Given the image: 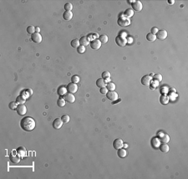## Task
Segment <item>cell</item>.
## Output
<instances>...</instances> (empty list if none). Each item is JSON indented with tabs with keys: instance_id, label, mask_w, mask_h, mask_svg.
Segmentation results:
<instances>
[{
	"instance_id": "6da1fadb",
	"label": "cell",
	"mask_w": 188,
	"mask_h": 179,
	"mask_svg": "<svg viewBox=\"0 0 188 179\" xmlns=\"http://www.w3.org/2000/svg\"><path fill=\"white\" fill-rule=\"evenodd\" d=\"M35 121L33 118L29 116L24 117L22 118L21 121H20V127H22V129L26 132H30L33 131L35 127Z\"/></svg>"
},
{
	"instance_id": "7a4b0ae2",
	"label": "cell",
	"mask_w": 188,
	"mask_h": 179,
	"mask_svg": "<svg viewBox=\"0 0 188 179\" xmlns=\"http://www.w3.org/2000/svg\"><path fill=\"white\" fill-rule=\"evenodd\" d=\"M115 43H117L118 46L125 47L127 44V40L123 35H119L115 38Z\"/></svg>"
},
{
	"instance_id": "3957f363",
	"label": "cell",
	"mask_w": 188,
	"mask_h": 179,
	"mask_svg": "<svg viewBox=\"0 0 188 179\" xmlns=\"http://www.w3.org/2000/svg\"><path fill=\"white\" fill-rule=\"evenodd\" d=\"M117 23L120 26H122V27H126V26H128L130 24V19L125 16H121L120 18H119Z\"/></svg>"
},
{
	"instance_id": "277c9868",
	"label": "cell",
	"mask_w": 188,
	"mask_h": 179,
	"mask_svg": "<svg viewBox=\"0 0 188 179\" xmlns=\"http://www.w3.org/2000/svg\"><path fill=\"white\" fill-rule=\"evenodd\" d=\"M106 97L109 100L114 102V101L118 99V93H116L115 91H109L108 93H106Z\"/></svg>"
},
{
	"instance_id": "5b68a950",
	"label": "cell",
	"mask_w": 188,
	"mask_h": 179,
	"mask_svg": "<svg viewBox=\"0 0 188 179\" xmlns=\"http://www.w3.org/2000/svg\"><path fill=\"white\" fill-rule=\"evenodd\" d=\"M16 111H17V113H18V115H20V116H24V115L26 113V112H27V107H26V106L24 105V104H18Z\"/></svg>"
},
{
	"instance_id": "8992f818",
	"label": "cell",
	"mask_w": 188,
	"mask_h": 179,
	"mask_svg": "<svg viewBox=\"0 0 188 179\" xmlns=\"http://www.w3.org/2000/svg\"><path fill=\"white\" fill-rule=\"evenodd\" d=\"M31 39L34 43H40L42 42V36L39 33H34L31 35Z\"/></svg>"
},
{
	"instance_id": "52a82bcc",
	"label": "cell",
	"mask_w": 188,
	"mask_h": 179,
	"mask_svg": "<svg viewBox=\"0 0 188 179\" xmlns=\"http://www.w3.org/2000/svg\"><path fill=\"white\" fill-rule=\"evenodd\" d=\"M90 47L91 49H94V50H98V49H100V47H101V42L99 41V39H94L93 41L90 42Z\"/></svg>"
},
{
	"instance_id": "ba28073f",
	"label": "cell",
	"mask_w": 188,
	"mask_h": 179,
	"mask_svg": "<svg viewBox=\"0 0 188 179\" xmlns=\"http://www.w3.org/2000/svg\"><path fill=\"white\" fill-rule=\"evenodd\" d=\"M123 146H124L123 140L120 139V138H117V139H115L113 142V147H114V148L116 149V150H118V149H120V148H122Z\"/></svg>"
},
{
	"instance_id": "9c48e42d",
	"label": "cell",
	"mask_w": 188,
	"mask_h": 179,
	"mask_svg": "<svg viewBox=\"0 0 188 179\" xmlns=\"http://www.w3.org/2000/svg\"><path fill=\"white\" fill-rule=\"evenodd\" d=\"M66 88H67L68 93H75L76 92H77V90H78V86H77L76 83H73V82H71V83H69V84H68V86L66 87Z\"/></svg>"
},
{
	"instance_id": "30bf717a",
	"label": "cell",
	"mask_w": 188,
	"mask_h": 179,
	"mask_svg": "<svg viewBox=\"0 0 188 179\" xmlns=\"http://www.w3.org/2000/svg\"><path fill=\"white\" fill-rule=\"evenodd\" d=\"M167 35H168V33H167V30H160L158 31V33L156 34V38H158V39L160 40H164L167 38Z\"/></svg>"
},
{
	"instance_id": "8fae6325",
	"label": "cell",
	"mask_w": 188,
	"mask_h": 179,
	"mask_svg": "<svg viewBox=\"0 0 188 179\" xmlns=\"http://www.w3.org/2000/svg\"><path fill=\"white\" fill-rule=\"evenodd\" d=\"M64 98L65 102H68L69 103H73V102H74V101H75L74 95L70 93H66V94H64Z\"/></svg>"
},
{
	"instance_id": "7c38bea8",
	"label": "cell",
	"mask_w": 188,
	"mask_h": 179,
	"mask_svg": "<svg viewBox=\"0 0 188 179\" xmlns=\"http://www.w3.org/2000/svg\"><path fill=\"white\" fill-rule=\"evenodd\" d=\"M16 153L18 157H20L21 158H24V157H26V155H27V151H26L25 147H20L16 150Z\"/></svg>"
},
{
	"instance_id": "4fadbf2b",
	"label": "cell",
	"mask_w": 188,
	"mask_h": 179,
	"mask_svg": "<svg viewBox=\"0 0 188 179\" xmlns=\"http://www.w3.org/2000/svg\"><path fill=\"white\" fill-rule=\"evenodd\" d=\"M151 80H152V78L150 75H145L144 77H142L141 82V83H142L143 85H145V86H150Z\"/></svg>"
},
{
	"instance_id": "5bb4252c",
	"label": "cell",
	"mask_w": 188,
	"mask_h": 179,
	"mask_svg": "<svg viewBox=\"0 0 188 179\" xmlns=\"http://www.w3.org/2000/svg\"><path fill=\"white\" fill-rule=\"evenodd\" d=\"M62 125H63V121H62L61 118H56V119H54V121L53 122V127L54 129H58L61 128Z\"/></svg>"
},
{
	"instance_id": "9a60e30c",
	"label": "cell",
	"mask_w": 188,
	"mask_h": 179,
	"mask_svg": "<svg viewBox=\"0 0 188 179\" xmlns=\"http://www.w3.org/2000/svg\"><path fill=\"white\" fill-rule=\"evenodd\" d=\"M131 5L135 11L139 12V11L142 10L143 5H142V4H141V2H140V1H134V2L131 4Z\"/></svg>"
},
{
	"instance_id": "2e32d148",
	"label": "cell",
	"mask_w": 188,
	"mask_h": 179,
	"mask_svg": "<svg viewBox=\"0 0 188 179\" xmlns=\"http://www.w3.org/2000/svg\"><path fill=\"white\" fill-rule=\"evenodd\" d=\"M63 18L66 21H69L73 18V13L71 11H64V13H63Z\"/></svg>"
},
{
	"instance_id": "e0dca14e",
	"label": "cell",
	"mask_w": 188,
	"mask_h": 179,
	"mask_svg": "<svg viewBox=\"0 0 188 179\" xmlns=\"http://www.w3.org/2000/svg\"><path fill=\"white\" fill-rule=\"evenodd\" d=\"M126 154H127V152L126 150H125V148H120L118 149V152H117V155L119 158H124L126 157Z\"/></svg>"
},
{
	"instance_id": "ac0fdd59",
	"label": "cell",
	"mask_w": 188,
	"mask_h": 179,
	"mask_svg": "<svg viewBox=\"0 0 188 179\" xmlns=\"http://www.w3.org/2000/svg\"><path fill=\"white\" fill-rule=\"evenodd\" d=\"M96 85H97V87H99V88H105V87H106V82H105V79H103L101 77V78L97 79V81H96Z\"/></svg>"
},
{
	"instance_id": "d6986e66",
	"label": "cell",
	"mask_w": 188,
	"mask_h": 179,
	"mask_svg": "<svg viewBox=\"0 0 188 179\" xmlns=\"http://www.w3.org/2000/svg\"><path fill=\"white\" fill-rule=\"evenodd\" d=\"M160 102H161V104L163 105H166L169 102V97L167 96V95H161V97H160Z\"/></svg>"
},
{
	"instance_id": "ffe728a7",
	"label": "cell",
	"mask_w": 188,
	"mask_h": 179,
	"mask_svg": "<svg viewBox=\"0 0 188 179\" xmlns=\"http://www.w3.org/2000/svg\"><path fill=\"white\" fill-rule=\"evenodd\" d=\"M80 45H83V46H87L88 44H90V39L87 37H82L81 38H80Z\"/></svg>"
},
{
	"instance_id": "44dd1931",
	"label": "cell",
	"mask_w": 188,
	"mask_h": 179,
	"mask_svg": "<svg viewBox=\"0 0 188 179\" xmlns=\"http://www.w3.org/2000/svg\"><path fill=\"white\" fill-rule=\"evenodd\" d=\"M10 160H11V162L13 163H18L20 162V160H21V158L18 157V155H11Z\"/></svg>"
},
{
	"instance_id": "7402d4cb",
	"label": "cell",
	"mask_w": 188,
	"mask_h": 179,
	"mask_svg": "<svg viewBox=\"0 0 188 179\" xmlns=\"http://www.w3.org/2000/svg\"><path fill=\"white\" fill-rule=\"evenodd\" d=\"M133 14H134V10H133V9H131V8L126 9V10L125 11V13H124L125 17H126V18H128L133 16Z\"/></svg>"
},
{
	"instance_id": "603a6c76",
	"label": "cell",
	"mask_w": 188,
	"mask_h": 179,
	"mask_svg": "<svg viewBox=\"0 0 188 179\" xmlns=\"http://www.w3.org/2000/svg\"><path fill=\"white\" fill-rule=\"evenodd\" d=\"M160 149H161V151L162 152H168L169 150H170V147H169V146L167 145V143H163V144H161L160 146Z\"/></svg>"
},
{
	"instance_id": "cb8c5ba5",
	"label": "cell",
	"mask_w": 188,
	"mask_h": 179,
	"mask_svg": "<svg viewBox=\"0 0 188 179\" xmlns=\"http://www.w3.org/2000/svg\"><path fill=\"white\" fill-rule=\"evenodd\" d=\"M106 88L109 91H115V85L113 82H110L108 83H106Z\"/></svg>"
},
{
	"instance_id": "d4e9b609",
	"label": "cell",
	"mask_w": 188,
	"mask_h": 179,
	"mask_svg": "<svg viewBox=\"0 0 188 179\" xmlns=\"http://www.w3.org/2000/svg\"><path fill=\"white\" fill-rule=\"evenodd\" d=\"M158 85H159V82H158V81H156V80L151 81V82H150V89L155 90L158 87Z\"/></svg>"
},
{
	"instance_id": "484cf974",
	"label": "cell",
	"mask_w": 188,
	"mask_h": 179,
	"mask_svg": "<svg viewBox=\"0 0 188 179\" xmlns=\"http://www.w3.org/2000/svg\"><path fill=\"white\" fill-rule=\"evenodd\" d=\"M66 93H67V88H64V87H60L58 89V93L59 95H60V96H62V95H64L66 94Z\"/></svg>"
},
{
	"instance_id": "4316f807",
	"label": "cell",
	"mask_w": 188,
	"mask_h": 179,
	"mask_svg": "<svg viewBox=\"0 0 188 179\" xmlns=\"http://www.w3.org/2000/svg\"><path fill=\"white\" fill-rule=\"evenodd\" d=\"M16 102L18 104H24V102H25V98H24L22 95H19V96H18L16 98Z\"/></svg>"
},
{
	"instance_id": "83f0119b",
	"label": "cell",
	"mask_w": 188,
	"mask_h": 179,
	"mask_svg": "<svg viewBox=\"0 0 188 179\" xmlns=\"http://www.w3.org/2000/svg\"><path fill=\"white\" fill-rule=\"evenodd\" d=\"M99 40L101 42V43H106L108 42V36L105 35V34H103V35L99 37Z\"/></svg>"
},
{
	"instance_id": "f1b7e54d",
	"label": "cell",
	"mask_w": 188,
	"mask_h": 179,
	"mask_svg": "<svg viewBox=\"0 0 188 179\" xmlns=\"http://www.w3.org/2000/svg\"><path fill=\"white\" fill-rule=\"evenodd\" d=\"M80 45V40L77 39V38H75V39H73L72 41H71V46H72L73 48H78Z\"/></svg>"
},
{
	"instance_id": "f546056e",
	"label": "cell",
	"mask_w": 188,
	"mask_h": 179,
	"mask_svg": "<svg viewBox=\"0 0 188 179\" xmlns=\"http://www.w3.org/2000/svg\"><path fill=\"white\" fill-rule=\"evenodd\" d=\"M146 39L148 40V41L153 42L156 39V36L154 35V34H152V33H148L146 35Z\"/></svg>"
},
{
	"instance_id": "4dcf8cb0",
	"label": "cell",
	"mask_w": 188,
	"mask_h": 179,
	"mask_svg": "<svg viewBox=\"0 0 188 179\" xmlns=\"http://www.w3.org/2000/svg\"><path fill=\"white\" fill-rule=\"evenodd\" d=\"M57 104H58L59 107H63L65 105V100H64V98H60L58 99V101H57Z\"/></svg>"
},
{
	"instance_id": "1f68e13d",
	"label": "cell",
	"mask_w": 188,
	"mask_h": 179,
	"mask_svg": "<svg viewBox=\"0 0 188 179\" xmlns=\"http://www.w3.org/2000/svg\"><path fill=\"white\" fill-rule=\"evenodd\" d=\"M9 107L11 110L17 109V107H18V103H17L16 102H11L9 104Z\"/></svg>"
},
{
	"instance_id": "d6a6232c",
	"label": "cell",
	"mask_w": 188,
	"mask_h": 179,
	"mask_svg": "<svg viewBox=\"0 0 188 179\" xmlns=\"http://www.w3.org/2000/svg\"><path fill=\"white\" fill-rule=\"evenodd\" d=\"M101 77L103 79H107V78H110V73L108 71H105L102 73Z\"/></svg>"
},
{
	"instance_id": "836d02e7",
	"label": "cell",
	"mask_w": 188,
	"mask_h": 179,
	"mask_svg": "<svg viewBox=\"0 0 188 179\" xmlns=\"http://www.w3.org/2000/svg\"><path fill=\"white\" fill-rule=\"evenodd\" d=\"M161 141L163 143H168L170 141V137L168 135H164V136H162V138H161Z\"/></svg>"
},
{
	"instance_id": "e575fe53",
	"label": "cell",
	"mask_w": 188,
	"mask_h": 179,
	"mask_svg": "<svg viewBox=\"0 0 188 179\" xmlns=\"http://www.w3.org/2000/svg\"><path fill=\"white\" fill-rule=\"evenodd\" d=\"M71 82H73V83H78L79 82H80V77L77 75H74L71 77Z\"/></svg>"
},
{
	"instance_id": "d590c367",
	"label": "cell",
	"mask_w": 188,
	"mask_h": 179,
	"mask_svg": "<svg viewBox=\"0 0 188 179\" xmlns=\"http://www.w3.org/2000/svg\"><path fill=\"white\" fill-rule=\"evenodd\" d=\"M152 145L155 147H158L160 145V140L157 139V138H153L152 139Z\"/></svg>"
},
{
	"instance_id": "8d00e7d4",
	"label": "cell",
	"mask_w": 188,
	"mask_h": 179,
	"mask_svg": "<svg viewBox=\"0 0 188 179\" xmlns=\"http://www.w3.org/2000/svg\"><path fill=\"white\" fill-rule=\"evenodd\" d=\"M77 51H78L79 53L82 54L85 52V47L83 46V45H80V46L77 48Z\"/></svg>"
},
{
	"instance_id": "74e56055",
	"label": "cell",
	"mask_w": 188,
	"mask_h": 179,
	"mask_svg": "<svg viewBox=\"0 0 188 179\" xmlns=\"http://www.w3.org/2000/svg\"><path fill=\"white\" fill-rule=\"evenodd\" d=\"M35 28H34V26H29V27L27 28V32L30 34H34L35 33Z\"/></svg>"
},
{
	"instance_id": "f35d334b",
	"label": "cell",
	"mask_w": 188,
	"mask_h": 179,
	"mask_svg": "<svg viewBox=\"0 0 188 179\" xmlns=\"http://www.w3.org/2000/svg\"><path fill=\"white\" fill-rule=\"evenodd\" d=\"M73 8V5L70 3H67V4H64V9L65 11H71Z\"/></svg>"
},
{
	"instance_id": "ab89813d",
	"label": "cell",
	"mask_w": 188,
	"mask_h": 179,
	"mask_svg": "<svg viewBox=\"0 0 188 179\" xmlns=\"http://www.w3.org/2000/svg\"><path fill=\"white\" fill-rule=\"evenodd\" d=\"M61 119L63 121V122L64 123H68L69 122V115H64V116L61 117Z\"/></svg>"
},
{
	"instance_id": "60d3db41",
	"label": "cell",
	"mask_w": 188,
	"mask_h": 179,
	"mask_svg": "<svg viewBox=\"0 0 188 179\" xmlns=\"http://www.w3.org/2000/svg\"><path fill=\"white\" fill-rule=\"evenodd\" d=\"M154 80H156L158 82H161L162 80V76L161 74H155L154 75Z\"/></svg>"
},
{
	"instance_id": "b9f144b4",
	"label": "cell",
	"mask_w": 188,
	"mask_h": 179,
	"mask_svg": "<svg viewBox=\"0 0 188 179\" xmlns=\"http://www.w3.org/2000/svg\"><path fill=\"white\" fill-rule=\"evenodd\" d=\"M99 93H101V94H106V93H108V89L106 88V87H105V88H100V90H99Z\"/></svg>"
},
{
	"instance_id": "7bdbcfd3",
	"label": "cell",
	"mask_w": 188,
	"mask_h": 179,
	"mask_svg": "<svg viewBox=\"0 0 188 179\" xmlns=\"http://www.w3.org/2000/svg\"><path fill=\"white\" fill-rule=\"evenodd\" d=\"M150 31H151V33H150L154 34V35H156V34L157 33H158V31H159V30H158V28H155V27H154V28H151V30H150Z\"/></svg>"
},
{
	"instance_id": "ee69618b",
	"label": "cell",
	"mask_w": 188,
	"mask_h": 179,
	"mask_svg": "<svg viewBox=\"0 0 188 179\" xmlns=\"http://www.w3.org/2000/svg\"><path fill=\"white\" fill-rule=\"evenodd\" d=\"M35 31H36V33H39L40 32L39 28H35Z\"/></svg>"
},
{
	"instance_id": "f6af8a7d",
	"label": "cell",
	"mask_w": 188,
	"mask_h": 179,
	"mask_svg": "<svg viewBox=\"0 0 188 179\" xmlns=\"http://www.w3.org/2000/svg\"><path fill=\"white\" fill-rule=\"evenodd\" d=\"M27 90H28V91H29V94H30V95H31V94H32V93H33V92H32V90H31V89H30V88H29V89H27Z\"/></svg>"
},
{
	"instance_id": "bcb514c9",
	"label": "cell",
	"mask_w": 188,
	"mask_h": 179,
	"mask_svg": "<svg viewBox=\"0 0 188 179\" xmlns=\"http://www.w3.org/2000/svg\"><path fill=\"white\" fill-rule=\"evenodd\" d=\"M169 3H170V4H173L175 3V1H172L171 0V1H169Z\"/></svg>"
}]
</instances>
